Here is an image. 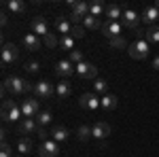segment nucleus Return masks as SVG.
Segmentation results:
<instances>
[{
  "instance_id": "24",
  "label": "nucleus",
  "mask_w": 159,
  "mask_h": 157,
  "mask_svg": "<svg viewBox=\"0 0 159 157\" xmlns=\"http://www.w3.org/2000/svg\"><path fill=\"white\" fill-rule=\"evenodd\" d=\"M32 149H34V145H32V140H30V138H19V140H17V151H19V153H21V155H28V153H32Z\"/></svg>"
},
{
  "instance_id": "16",
  "label": "nucleus",
  "mask_w": 159,
  "mask_h": 157,
  "mask_svg": "<svg viewBox=\"0 0 159 157\" xmlns=\"http://www.w3.org/2000/svg\"><path fill=\"white\" fill-rule=\"evenodd\" d=\"M72 25H74V24L68 19V17H57V19H55V30L60 32L61 36H70Z\"/></svg>"
},
{
  "instance_id": "12",
  "label": "nucleus",
  "mask_w": 159,
  "mask_h": 157,
  "mask_svg": "<svg viewBox=\"0 0 159 157\" xmlns=\"http://www.w3.org/2000/svg\"><path fill=\"white\" fill-rule=\"evenodd\" d=\"M121 30H123L121 21H104V25H102V32H104V36L108 38V40L121 36Z\"/></svg>"
},
{
  "instance_id": "22",
  "label": "nucleus",
  "mask_w": 159,
  "mask_h": 157,
  "mask_svg": "<svg viewBox=\"0 0 159 157\" xmlns=\"http://www.w3.org/2000/svg\"><path fill=\"white\" fill-rule=\"evenodd\" d=\"M100 106L104 110H115L117 109V96H112V94H106V96L100 98Z\"/></svg>"
},
{
  "instance_id": "18",
  "label": "nucleus",
  "mask_w": 159,
  "mask_h": 157,
  "mask_svg": "<svg viewBox=\"0 0 159 157\" xmlns=\"http://www.w3.org/2000/svg\"><path fill=\"white\" fill-rule=\"evenodd\" d=\"M140 17H142V21H144V24L155 25V21L159 19V9H157V7H147V9L142 11Z\"/></svg>"
},
{
  "instance_id": "8",
  "label": "nucleus",
  "mask_w": 159,
  "mask_h": 157,
  "mask_svg": "<svg viewBox=\"0 0 159 157\" xmlns=\"http://www.w3.org/2000/svg\"><path fill=\"white\" fill-rule=\"evenodd\" d=\"M140 21H142V17H140V15H138L136 11H132V9H125V11H123V17H121L123 28H129V30H138Z\"/></svg>"
},
{
  "instance_id": "26",
  "label": "nucleus",
  "mask_w": 159,
  "mask_h": 157,
  "mask_svg": "<svg viewBox=\"0 0 159 157\" xmlns=\"http://www.w3.org/2000/svg\"><path fill=\"white\" fill-rule=\"evenodd\" d=\"M49 136L53 138V140H55V142H66V140H68V130L57 125V127H53V130H51Z\"/></svg>"
},
{
  "instance_id": "9",
  "label": "nucleus",
  "mask_w": 159,
  "mask_h": 157,
  "mask_svg": "<svg viewBox=\"0 0 159 157\" xmlns=\"http://www.w3.org/2000/svg\"><path fill=\"white\" fill-rule=\"evenodd\" d=\"M79 106L83 110H96L100 106V98L98 94H81V98H79Z\"/></svg>"
},
{
  "instance_id": "25",
  "label": "nucleus",
  "mask_w": 159,
  "mask_h": 157,
  "mask_svg": "<svg viewBox=\"0 0 159 157\" xmlns=\"http://www.w3.org/2000/svg\"><path fill=\"white\" fill-rule=\"evenodd\" d=\"M102 21H100V17H93V15H87L85 19H83V28H85V30H102Z\"/></svg>"
},
{
  "instance_id": "39",
  "label": "nucleus",
  "mask_w": 159,
  "mask_h": 157,
  "mask_svg": "<svg viewBox=\"0 0 159 157\" xmlns=\"http://www.w3.org/2000/svg\"><path fill=\"white\" fill-rule=\"evenodd\" d=\"M0 24H2V25H7V24H9V17H7V11H2V15H0Z\"/></svg>"
},
{
  "instance_id": "5",
  "label": "nucleus",
  "mask_w": 159,
  "mask_h": 157,
  "mask_svg": "<svg viewBox=\"0 0 159 157\" xmlns=\"http://www.w3.org/2000/svg\"><path fill=\"white\" fill-rule=\"evenodd\" d=\"M19 58V49H17V45L15 43H4L2 45V51H0V60H2V64L7 66V64H13V62Z\"/></svg>"
},
{
  "instance_id": "15",
  "label": "nucleus",
  "mask_w": 159,
  "mask_h": 157,
  "mask_svg": "<svg viewBox=\"0 0 159 157\" xmlns=\"http://www.w3.org/2000/svg\"><path fill=\"white\" fill-rule=\"evenodd\" d=\"M91 132H93V138L104 140V138H108V136H110V125H108V123H104V121H98V123L91 125Z\"/></svg>"
},
{
  "instance_id": "10",
  "label": "nucleus",
  "mask_w": 159,
  "mask_h": 157,
  "mask_svg": "<svg viewBox=\"0 0 159 157\" xmlns=\"http://www.w3.org/2000/svg\"><path fill=\"white\" fill-rule=\"evenodd\" d=\"M76 74L81 79H98V68L91 62H81L76 64Z\"/></svg>"
},
{
  "instance_id": "14",
  "label": "nucleus",
  "mask_w": 159,
  "mask_h": 157,
  "mask_svg": "<svg viewBox=\"0 0 159 157\" xmlns=\"http://www.w3.org/2000/svg\"><path fill=\"white\" fill-rule=\"evenodd\" d=\"M30 28H32V34H36V36H47L49 34V28H47V21L43 19V17H34L32 19V24H30Z\"/></svg>"
},
{
  "instance_id": "11",
  "label": "nucleus",
  "mask_w": 159,
  "mask_h": 157,
  "mask_svg": "<svg viewBox=\"0 0 159 157\" xmlns=\"http://www.w3.org/2000/svg\"><path fill=\"white\" fill-rule=\"evenodd\" d=\"M76 72V66H74L70 60H61L55 64V74L61 76V79H68V76H72Z\"/></svg>"
},
{
  "instance_id": "7",
  "label": "nucleus",
  "mask_w": 159,
  "mask_h": 157,
  "mask_svg": "<svg viewBox=\"0 0 159 157\" xmlns=\"http://www.w3.org/2000/svg\"><path fill=\"white\" fill-rule=\"evenodd\" d=\"M53 94H55V87L49 81H40V83L34 85V98L36 100H49Z\"/></svg>"
},
{
  "instance_id": "32",
  "label": "nucleus",
  "mask_w": 159,
  "mask_h": 157,
  "mask_svg": "<svg viewBox=\"0 0 159 157\" xmlns=\"http://www.w3.org/2000/svg\"><path fill=\"white\" fill-rule=\"evenodd\" d=\"M68 60H70L74 66H76V64L85 62V55H83V51H76V49H72V51H70V55H68Z\"/></svg>"
},
{
  "instance_id": "20",
  "label": "nucleus",
  "mask_w": 159,
  "mask_h": 157,
  "mask_svg": "<svg viewBox=\"0 0 159 157\" xmlns=\"http://www.w3.org/2000/svg\"><path fill=\"white\" fill-rule=\"evenodd\" d=\"M24 47L28 51H38L40 49V38L36 34H24Z\"/></svg>"
},
{
  "instance_id": "1",
  "label": "nucleus",
  "mask_w": 159,
  "mask_h": 157,
  "mask_svg": "<svg viewBox=\"0 0 159 157\" xmlns=\"http://www.w3.org/2000/svg\"><path fill=\"white\" fill-rule=\"evenodd\" d=\"M7 91H11L13 96H17V94H34V85L30 83V81H25L21 76H9V79H4V83H2V94H7Z\"/></svg>"
},
{
  "instance_id": "42",
  "label": "nucleus",
  "mask_w": 159,
  "mask_h": 157,
  "mask_svg": "<svg viewBox=\"0 0 159 157\" xmlns=\"http://www.w3.org/2000/svg\"><path fill=\"white\" fill-rule=\"evenodd\" d=\"M157 9H159V2H157Z\"/></svg>"
},
{
  "instance_id": "13",
  "label": "nucleus",
  "mask_w": 159,
  "mask_h": 157,
  "mask_svg": "<svg viewBox=\"0 0 159 157\" xmlns=\"http://www.w3.org/2000/svg\"><path fill=\"white\" fill-rule=\"evenodd\" d=\"M38 121L36 119H21L17 123V132L19 134H36L38 132Z\"/></svg>"
},
{
  "instance_id": "28",
  "label": "nucleus",
  "mask_w": 159,
  "mask_h": 157,
  "mask_svg": "<svg viewBox=\"0 0 159 157\" xmlns=\"http://www.w3.org/2000/svg\"><path fill=\"white\" fill-rule=\"evenodd\" d=\"M93 91H96V94H100V96L110 94V91H108V83H106L104 79H96V81H93Z\"/></svg>"
},
{
  "instance_id": "34",
  "label": "nucleus",
  "mask_w": 159,
  "mask_h": 157,
  "mask_svg": "<svg viewBox=\"0 0 159 157\" xmlns=\"http://www.w3.org/2000/svg\"><path fill=\"white\" fill-rule=\"evenodd\" d=\"M85 32H87V30L83 28V25L76 24V25H72V32H70V36L76 40V38H83V36H85Z\"/></svg>"
},
{
  "instance_id": "21",
  "label": "nucleus",
  "mask_w": 159,
  "mask_h": 157,
  "mask_svg": "<svg viewBox=\"0 0 159 157\" xmlns=\"http://www.w3.org/2000/svg\"><path fill=\"white\" fill-rule=\"evenodd\" d=\"M4 9L11 11V13H19L21 15V13H25L28 7H25V2H21V0H7L4 2Z\"/></svg>"
},
{
  "instance_id": "6",
  "label": "nucleus",
  "mask_w": 159,
  "mask_h": 157,
  "mask_svg": "<svg viewBox=\"0 0 159 157\" xmlns=\"http://www.w3.org/2000/svg\"><path fill=\"white\" fill-rule=\"evenodd\" d=\"M38 155L40 157H57L60 155V142H55L53 138L43 140L40 146H38Z\"/></svg>"
},
{
  "instance_id": "3",
  "label": "nucleus",
  "mask_w": 159,
  "mask_h": 157,
  "mask_svg": "<svg viewBox=\"0 0 159 157\" xmlns=\"http://www.w3.org/2000/svg\"><path fill=\"white\" fill-rule=\"evenodd\" d=\"M127 53L132 60H144V58H148V43L144 38H138L127 47Z\"/></svg>"
},
{
  "instance_id": "31",
  "label": "nucleus",
  "mask_w": 159,
  "mask_h": 157,
  "mask_svg": "<svg viewBox=\"0 0 159 157\" xmlns=\"http://www.w3.org/2000/svg\"><path fill=\"white\" fill-rule=\"evenodd\" d=\"M60 47L64 49V51H72L74 49V38L72 36H61L60 38Z\"/></svg>"
},
{
  "instance_id": "23",
  "label": "nucleus",
  "mask_w": 159,
  "mask_h": 157,
  "mask_svg": "<svg viewBox=\"0 0 159 157\" xmlns=\"http://www.w3.org/2000/svg\"><path fill=\"white\" fill-rule=\"evenodd\" d=\"M106 7H108V4H104L102 0H96V2L89 4V15H93V17H102V15L106 13Z\"/></svg>"
},
{
  "instance_id": "37",
  "label": "nucleus",
  "mask_w": 159,
  "mask_h": 157,
  "mask_svg": "<svg viewBox=\"0 0 159 157\" xmlns=\"http://www.w3.org/2000/svg\"><path fill=\"white\" fill-rule=\"evenodd\" d=\"M0 157H13L11 145H9L7 140H2V149H0Z\"/></svg>"
},
{
  "instance_id": "35",
  "label": "nucleus",
  "mask_w": 159,
  "mask_h": 157,
  "mask_svg": "<svg viewBox=\"0 0 159 157\" xmlns=\"http://www.w3.org/2000/svg\"><path fill=\"white\" fill-rule=\"evenodd\" d=\"M24 68H25V72H30V74H36L38 70H40V64H38L36 60H32V62H28V64H25Z\"/></svg>"
},
{
  "instance_id": "2",
  "label": "nucleus",
  "mask_w": 159,
  "mask_h": 157,
  "mask_svg": "<svg viewBox=\"0 0 159 157\" xmlns=\"http://www.w3.org/2000/svg\"><path fill=\"white\" fill-rule=\"evenodd\" d=\"M2 119L4 121H13V123H19L24 119V113H21V106L13 100H4L2 102V110H0Z\"/></svg>"
},
{
  "instance_id": "41",
  "label": "nucleus",
  "mask_w": 159,
  "mask_h": 157,
  "mask_svg": "<svg viewBox=\"0 0 159 157\" xmlns=\"http://www.w3.org/2000/svg\"><path fill=\"white\" fill-rule=\"evenodd\" d=\"M15 157H24V155H15Z\"/></svg>"
},
{
  "instance_id": "29",
  "label": "nucleus",
  "mask_w": 159,
  "mask_h": 157,
  "mask_svg": "<svg viewBox=\"0 0 159 157\" xmlns=\"http://www.w3.org/2000/svg\"><path fill=\"white\" fill-rule=\"evenodd\" d=\"M36 121H38V125H40V127H45V125H49L51 121H53V117H51L49 110H40V113L36 115Z\"/></svg>"
},
{
  "instance_id": "33",
  "label": "nucleus",
  "mask_w": 159,
  "mask_h": 157,
  "mask_svg": "<svg viewBox=\"0 0 159 157\" xmlns=\"http://www.w3.org/2000/svg\"><path fill=\"white\" fill-rule=\"evenodd\" d=\"M108 43H110V47H115V49H127V47H129V45H127V40H125V38H123V36L110 38Z\"/></svg>"
},
{
  "instance_id": "17",
  "label": "nucleus",
  "mask_w": 159,
  "mask_h": 157,
  "mask_svg": "<svg viewBox=\"0 0 159 157\" xmlns=\"http://www.w3.org/2000/svg\"><path fill=\"white\" fill-rule=\"evenodd\" d=\"M70 94H72V83H70L68 79H61L60 83L55 85V96L64 100V98H68V96H70Z\"/></svg>"
},
{
  "instance_id": "30",
  "label": "nucleus",
  "mask_w": 159,
  "mask_h": 157,
  "mask_svg": "<svg viewBox=\"0 0 159 157\" xmlns=\"http://www.w3.org/2000/svg\"><path fill=\"white\" fill-rule=\"evenodd\" d=\"M76 134H79V140H89L91 136H93V132H91V127L89 125H79V130H76Z\"/></svg>"
},
{
  "instance_id": "4",
  "label": "nucleus",
  "mask_w": 159,
  "mask_h": 157,
  "mask_svg": "<svg viewBox=\"0 0 159 157\" xmlns=\"http://www.w3.org/2000/svg\"><path fill=\"white\" fill-rule=\"evenodd\" d=\"M19 106H21V113H24V119H36V115L40 113V102L36 98H28Z\"/></svg>"
},
{
  "instance_id": "36",
  "label": "nucleus",
  "mask_w": 159,
  "mask_h": 157,
  "mask_svg": "<svg viewBox=\"0 0 159 157\" xmlns=\"http://www.w3.org/2000/svg\"><path fill=\"white\" fill-rule=\"evenodd\" d=\"M43 40H45V45H47V47H49V49H53V47H57V45H60V40H57V38L53 36L51 32H49V34H47V36H45V38H43Z\"/></svg>"
},
{
  "instance_id": "19",
  "label": "nucleus",
  "mask_w": 159,
  "mask_h": 157,
  "mask_svg": "<svg viewBox=\"0 0 159 157\" xmlns=\"http://www.w3.org/2000/svg\"><path fill=\"white\" fill-rule=\"evenodd\" d=\"M104 15L108 17V21H121V17H123V9L119 7V4H108Z\"/></svg>"
},
{
  "instance_id": "27",
  "label": "nucleus",
  "mask_w": 159,
  "mask_h": 157,
  "mask_svg": "<svg viewBox=\"0 0 159 157\" xmlns=\"http://www.w3.org/2000/svg\"><path fill=\"white\" fill-rule=\"evenodd\" d=\"M144 40L147 43H159V25H148L144 32Z\"/></svg>"
},
{
  "instance_id": "38",
  "label": "nucleus",
  "mask_w": 159,
  "mask_h": 157,
  "mask_svg": "<svg viewBox=\"0 0 159 157\" xmlns=\"http://www.w3.org/2000/svg\"><path fill=\"white\" fill-rule=\"evenodd\" d=\"M38 138H40V140H49V138H47V130H45V127H38Z\"/></svg>"
},
{
  "instance_id": "40",
  "label": "nucleus",
  "mask_w": 159,
  "mask_h": 157,
  "mask_svg": "<svg viewBox=\"0 0 159 157\" xmlns=\"http://www.w3.org/2000/svg\"><path fill=\"white\" fill-rule=\"evenodd\" d=\"M153 68H155V70H159V53L153 58Z\"/></svg>"
}]
</instances>
